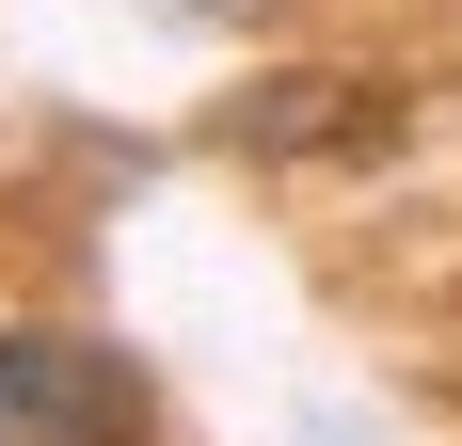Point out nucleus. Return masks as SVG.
Segmentation results:
<instances>
[{
  "label": "nucleus",
  "instance_id": "f03ea898",
  "mask_svg": "<svg viewBox=\"0 0 462 446\" xmlns=\"http://www.w3.org/2000/svg\"><path fill=\"white\" fill-rule=\"evenodd\" d=\"M160 16H255V0H160Z\"/></svg>",
  "mask_w": 462,
  "mask_h": 446
},
{
  "label": "nucleus",
  "instance_id": "f257e3e1",
  "mask_svg": "<svg viewBox=\"0 0 462 446\" xmlns=\"http://www.w3.org/2000/svg\"><path fill=\"white\" fill-rule=\"evenodd\" d=\"M128 431H143V367L112 335L0 319V446H128Z\"/></svg>",
  "mask_w": 462,
  "mask_h": 446
}]
</instances>
